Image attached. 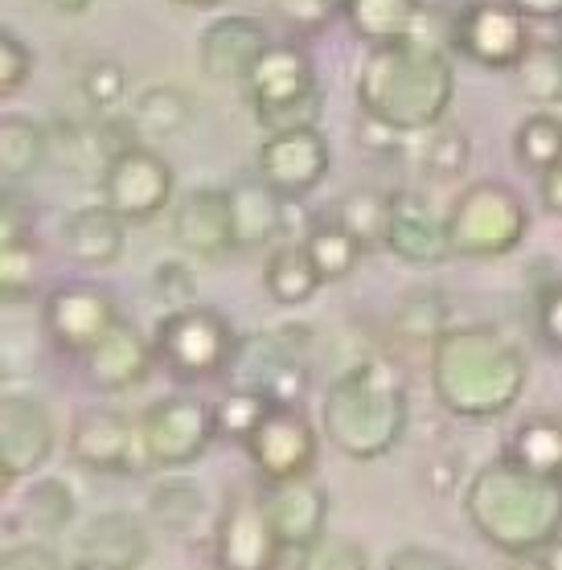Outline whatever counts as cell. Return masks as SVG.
<instances>
[{
    "label": "cell",
    "instance_id": "obj_45",
    "mask_svg": "<svg viewBox=\"0 0 562 570\" xmlns=\"http://www.w3.org/2000/svg\"><path fill=\"white\" fill-rule=\"evenodd\" d=\"M275 17L296 33H321L337 17V0H272Z\"/></svg>",
    "mask_w": 562,
    "mask_h": 570
},
{
    "label": "cell",
    "instance_id": "obj_26",
    "mask_svg": "<svg viewBox=\"0 0 562 570\" xmlns=\"http://www.w3.org/2000/svg\"><path fill=\"white\" fill-rule=\"evenodd\" d=\"M148 518L157 521L160 530H169L172 538H181V542H197L206 525L214 530L206 489L189 476H160L148 489Z\"/></svg>",
    "mask_w": 562,
    "mask_h": 570
},
{
    "label": "cell",
    "instance_id": "obj_14",
    "mask_svg": "<svg viewBox=\"0 0 562 570\" xmlns=\"http://www.w3.org/2000/svg\"><path fill=\"white\" fill-rule=\"evenodd\" d=\"M62 554L75 570H140L152 554V538L136 513L107 509L70 525V546Z\"/></svg>",
    "mask_w": 562,
    "mask_h": 570
},
{
    "label": "cell",
    "instance_id": "obj_17",
    "mask_svg": "<svg viewBox=\"0 0 562 570\" xmlns=\"http://www.w3.org/2000/svg\"><path fill=\"white\" fill-rule=\"evenodd\" d=\"M58 452V423L33 394H0V460L17 480L38 476Z\"/></svg>",
    "mask_w": 562,
    "mask_h": 570
},
{
    "label": "cell",
    "instance_id": "obj_7",
    "mask_svg": "<svg viewBox=\"0 0 562 570\" xmlns=\"http://www.w3.org/2000/svg\"><path fill=\"white\" fill-rule=\"evenodd\" d=\"M304 324H279L272 333H250L235 341L230 353V386L259 390L272 406H300L308 390V362H304Z\"/></svg>",
    "mask_w": 562,
    "mask_h": 570
},
{
    "label": "cell",
    "instance_id": "obj_19",
    "mask_svg": "<svg viewBox=\"0 0 562 570\" xmlns=\"http://www.w3.org/2000/svg\"><path fill=\"white\" fill-rule=\"evenodd\" d=\"M263 509L272 521L275 538L284 550H304L328 530V489L308 472L296 480H279V484H263Z\"/></svg>",
    "mask_w": 562,
    "mask_h": 570
},
{
    "label": "cell",
    "instance_id": "obj_21",
    "mask_svg": "<svg viewBox=\"0 0 562 570\" xmlns=\"http://www.w3.org/2000/svg\"><path fill=\"white\" fill-rule=\"evenodd\" d=\"M386 250L406 267H444L452 259L447 222L435 214L423 194H391Z\"/></svg>",
    "mask_w": 562,
    "mask_h": 570
},
{
    "label": "cell",
    "instance_id": "obj_23",
    "mask_svg": "<svg viewBox=\"0 0 562 570\" xmlns=\"http://www.w3.org/2000/svg\"><path fill=\"white\" fill-rule=\"evenodd\" d=\"M38 292V243L21 197L0 189V304H21Z\"/></svg>",
    "mask_w": 562,
    "mask_h": 570
},
{
    "label": "cell",
    "instance_id": "obj_38",
    "mask_svg": "<svg viewBox=\"0 0 562 570\" xmlns=\"http://www.w3.org/2000/svg\"><path fill=\"white\" fill-rule=\"evenodd\" d=\"M452 324V308H447L444 292H411V296L394 308V333L415 345H435V337Z\"/></svg>",
    "mask_w": 562,
    "mask_h": 570
},
{
    "label": "cell",
    "instance_id": "obj_57",
    "mask_svg": "<svg viewBox=\"0 0 562 570\" xmlns=\"http://www.w3.org/2000/svg\"><path fill=\"white\" fill-rule=\"evenodd\" d=\"M181 4H189V9H218L223 0H181Z\"/></svg>",
    "mask_w": 562,
    "mask_h": 570
},
{
    "label": "cell",
    "instance_id": "obj_29",
    "mask_svg": "<svg viewBox=\"0 0 562 570\" xmlns=\"http://www.w3.org/2000/svg\"><path fill=\"white\" fill-rule=\"evenodd\" d=\"M341 13L357 38L369 46L415 38V26L423 17V0H345Z\"/></svg>",
    "mask_w": 562,
    "mask_h": 570
},
{
    "label": "cell",
    "instance_id": "obj_33",
    "mask_svg": "<svg viewBox=\"0 0 562 570\" xmlns=\"http://www.w3.org/2000/svg\"><path fill=\"white\" fill-rule=\"evenodd\" d=\"M505 455L517 460L522 468H530V472H538V476L562 480V419L559 415L525 419L522 428L513 431Z\"/></svg>",
    "mask_w": 562,
    "mask_h": 570
},
{
    "label": "cell",
    "instance_id": "obj_46",
    "mask_svg": "<svg viewBox=\"0 0 562 570\" xmlns=\"http://www.w3.org/2000/svg\"><path fill=\"white\" fill-rule=\"evenodd\" d=\"M0 570H75V567L66 562V554L53 542L26 538V542L0 550Z\"/></svg>",
    "mask_w": 562,
    "mask_h": 570
},
{
    "label": "cell",
    "instance_id": "obj_15",
    "mask_svg": "<svg viewBox=\"0 0 562 570\" xmlns=\"http://www.w3.org/2000/svg\"><path fill=\"white\" fill-rule=\"evenodd\" d=\"M119 321V308L111 292L99 284H58L41 299V328L53 341V350L66 357H82L107 328Z\"/></svg>",
    "mask_w": 562,
    "mask_h": 570
},
{
    "label": "cell",
    "instance_id": "obj_34",
    "mask_svg": "<svg viewBox=\"0 0 562 570\" xmlns=\"http://www.w3.org/2000/svg\"><path fill=\"white\" fill-rule=\"evenodd\" d=\"M300 247H304V255H308V263L316 267V275H321V284H341V279H349V275L357 272L362 255H366L349 234L341 230L337 222H321V226H313V230L304 234Z\"/></svg>",
    "mask_w": 562,
    "mask_h": 570
},
{
    "label": "cell",
    "instance_id": "obj_59",
    "mask_svg": "<svg viewBox=\"0 0 562 570\" xmlns=\"http://www.w3.org/2000/svg\"><path fill=\"white\" fill-rule=\"evenodd\" d=\"M337 4H345V0H337Z\"/></svg>",
    "mask_w": 562,
    "mask_h": 570
},
{
    "label": "cell",
    "instance_id": "obj_30",
    "mask_svg": "<svg viewBox=\"0 0 562 570\" xmlns=\"http://www.w3.org/2000/svg\"><path fill=\"white\" fill-rule=\"evenodd\" d=\"M50 156V136L38 119L21 116H0V177L4 181H26L46 165Z\"/></svg>",
    "mask_w": 562,
    "mask_h": 570
},
{
    "label": "cell",
    "instance_id": "obj_11",
    "mask_svg": "<svg viewBox=\"0 0 562 570\" xmlns=\"http://www.w3.org/2000/svg\"><path fill=\"white\" fill-rule=\"evenodd\" d=\"M452 46L484 70H513L530 50V21L510 0H469L456 13Z\"/></svg>",
    "mask_w": 562,
    "mask_h": 570
},
{
    "label": "cell",
    "instance_id": "obj_27",
    "mask_svg": "<svg viewBox=\"0 0 562 570\" xmlns=\"http://www.w3.org/2000/svg\"><path fill=\"white\" fill-rule=\"evenodd\" d=\"M230 194V218H235V247H267L284 230V197L263 181H238Z\"/></svg>",
    "mask_w": 562,
    "mask_h": 570
},
{
    "label": "cell",
    "instance_id": "obj_24",
    "mask_svg": "<svg viewBox=\"0 0 562 570\" xmlns=\"http://www.w3.org/2000/svg\"><path fill=\"white\" fill-rule=\"evenodd\" d=\"M243 87L250 91V104L255 107L288 104V99H304V95L321 91L313 58L300 46H288V41H272L259 53V62H255V70L247 75Z\"/></svg>",
    "mask_w": 562,
    "mask_h": 570
},
{
    "label": "cell",
    "instance_id": "obj_37",
    "mask_svg": "<svg viewBox=\"0 0 562 570\" xmlns=\"http://www.w3.org/2000/svg\"><path fill=\"white\" fill-rule=\"evenodd\" d=\"M189 119H194V99L181 87H148L131 111V124L152 136H177L189 128Z\"/></svg>",
    "mask_w": 562,
    "mask_h": 570
},
{
    "label": "cell",
    "instance_id": "obj_51",
    "mask_svg": "<svg viewBox=\"0 0 562 570\" xmlns=\"http://www.w3.org/2000/svg\"><path fill=\"white\" fill-rule=\"evenodd\" d=\"M538 194H542V206L550 214H562V160L538 173Z\"/></svg>",
    "mask_w": 562,
    "mask_h": 570
},
{
    "label": "cell",
    "instance_id": "obj_40",
    "mask_svg": "<svg viewBox=\"0 0 562 570\" xmlns=\"http://www.w3.org/2000/svg\"><path fill=\"white\" fill-rule=\"evenodd\" d=\"M296 570H369L366 546L345 533H321L316 542H308L304 550H296Z\"/></svg>",
    "mask_w": 562,
    "mask_h": 570
},
{
    "label": "cell",
    "instance_id": "obj_31",
    "mask_svg": "<svg viewBox=\"0 0 562 570\" xmlns=\"http://www.w3.org/2000/svg\"><path fill=\"white\" fill-rule=\"evenodd\" d=\"M333 222L354 238L362 250L386 247V226H391V194L382 189H349L333 209Z\"/></svg>",
    "mask_w": 562,
    "mask_h": 570
},
{
    "label": "cell",
    "instance_id": "obj_18",
    "mask_svg": "<svg viewBox=\"0 0 562 570\" xmlns=\"http://www.w3.org/2000/svg\"><path fill=\"white\" fill-rule=\"evenodd\" d=\"M79 362H82V374H87V382H91L95 390L124 394V390H136L140 382H148L152 365H157V350H152V341H148L136 324H128L119 316L103 337L82 353Z\"/></svg>",
    "mask_w": 562,
    "mask_h": 570
},
{
    "label": "cell",
    "instance_id": "obj_32",
    "mask_svg": "<svg viewBox=\"0 0 562 570\" xmlns=\"http://www.w3.org/2000/svg\"><path fill=\"white\" fill-rule=\"evenodd\" d=\"M263 287H267V296L275 304H284V308H296V304H308L316 296V287H321V275L316 267L308 263L300 243H288V247H275L267 267H263Z\"/></svg>",
    "mask_w": 562,
    "mask_h": 570
},
{
    "label": "cell",
    "instance_id": "obj_48",
    "mask_svg": "<svg viewBox=\"0 0 562 570\" xmlns=\"http://www.w3.org/2000/svg\"><path fill=\"white\" fill-rule=\"evenodd\" d=\"M538 337L554 353H562V279L538 292Z\"/></svg>",
    "mask_w": 562,
    "mask_h": 570
},
{
    "label": "cell",
    "instance_id": "obj_6",
    "mask_svg": "<svg viewBox=\"0 0 562 570\" xmlns=\"http://www.w3.org/2000/svg\"><path fill=\"white\" fill-rule=\"evenodd\" d=\"M235 328L218 308L209 304H181L169 308L157 324V362H165L181 382H206L223 377L235 353Z\"/></svg>",
    "mask_w": 562,
    "mask_h": 570
},
{
    "label": "cell",
    "instance_id": "obj_58",
    "mask_svg": "<svg viewBox=\"0 0 562 570\" xmlns=\"http://www.w3.org/2000/svg\"><path fill=\"white\" fill-rule=\"evenodd\" d=\"M554 46H559V53H562V38H559V41H554Z\"/></svg>",
    "mask_w": 562,
    "mask_h": 570
},
{
    "label": "cell",
    "instance_id": "obj_49",
    "mask_svg": "<svg viewBox=\"0 0 562 570\" xmlns=\"http://www.w3.org/2000/svg\"><path fill=\"white\" fill-rule=\"evenodd\" d=\"M386 570H460L456 562L432 546H403V550H394Z\"/></svg>",
    "mask_w": 562,
    "mask_h": 570
},
{
    "label": "cell",
    "instance_id": "obj_44",
    "mask_svg": "<svg viewBox=\"0 0 562 570\" xmlns=\"http://www.w3.org/2000/svg\"><path fill=\"white\" fill-rule=\"evenodd\" d=\"M29 75H33V53H29V46L17 38L13 29L0 26V99L21 91L29 82Z\"/></svg>",
    "mask_w": 562,
    "mask_h": 570
},
{
    "label": "cell",
    "instance_id": "obj_41",
    "mask_svg": "<svg viewBox=\"0 0 562 570\" xmlns=\"http://www.w3.org/2000/svg\"><path fill=\"white\" fill-rule=\"evenodd\" d=\"M82 99L91 107H99V111H111V107H119V99L128 95V75H124V66L111 62V58H99V62H91L87 70H82Z\"/></svg>",
    "mask_w": 562,
    "mask_h": 570
},
{
    "label": "cell",
    "instance_id": "obj_8",
    "mask_svg": "<svg viewBox=\"0 0 562 570\" xmlns=\"http://www.w3.org/2000/svg\"><path fill=\"white\" fill-rule=\"evenodd\" d=\"M214 440H218L214 402L194 399V394H165L140 415L145 460L148 468H160V472H181L197 464Z\"/></svg>",
    "mask_w": 562,
    "mask_h": 570
},
{
    "label": "cell",
    "instance_id": "obj_12",
    "mask_svg": "<svg viewBox=\"0 0 562 570\" xmlns=\"http://www.w3.org/2000/svg\"><path fill=\"white\" fill-rule=\"evenodd\" d=\"M70 460L103 476H136L145 472V443H140V419H131L119 406H87L70 428Z\"/></svg>",
    "mask_w": 562,
    "mask_h": 570
},
{
    "label": "cell",
    "instance_id": "obj_13",
    "mask_svg": "<svg viewBox=\"0 0 562 570\" xmlns=\"http://www.w3.org/2000/svg\"><path fill=\"white\" fill-rule=\"evenodd\" d=\"M243 452L255 464L263 484H279V480L308 476L316 468L321 443H316V431L300 406H267V415L247 435Z\"/></svg>",
    "mask_w": 562,
    "mask_h": 570
},
{
    "label": "cell",
    "instance_id": "obj_20",
    "mask_svg": "<svg viewBox=\"0 0 562 570\" xmlns=\"http://www.w3.org/2000/svg\"><path fill=\"white\" fill-rule=\"evenodd\" d=\"M172 238L201 263H218L235 250V218H230V194L226 189H189L172 206Z\"/></svg>",
    "mask_w": 562,
    "mask_h": 570
},
{
    "label": "cell",
    "instance_id": "obj_56",
    "mask_svg": "<svg viewBox=\"0 0 562 570\" xmlns=\"http://www.w3.org/2000/svg\"><path fill=\"white\" fill-rule=\"evenodd\" d=\"M13 484H17V476L9 472V468H4V460H0V501L9 497V489H13Z\"/></svg>",
    "mask_w": 562,
    "mask_h": 570
},
{
    "label": "cell",
    "instance_id": "obj_35",
    "mask_svg": "<svg viewBox=\"0 0 562 570\" xmlns=\"http://www.w3.org/2000/svg\"><path fill=\"white\" fill-rule=\"evenodd\" d=\"M517 78V91L538 107L562 104V53L559 46H538L530 41V50L522 53V62L510 70Z\"/></svg>",
    "mask_w": 562,
    "mask_h": 570
},
{
    "label": "cell",
    "instance_id": "obj_2",
    "mask_svg": "<svg viewBox=\"0 0 562 570\" xmlns=\"http://www.w3.org/2000/svg\"><path fill=\"white\" fill-rule=\"evenodd\" d=\"M464 518L501 554H542L562 533V480L497 455L464 484Z\"/></svg>",
    "mask_w": 562,
    "mask_h": 570
},
{
    "label": "cell",
    "instance_id": "obj_10",
    "mask_svg": "<svg viewBox=\"0 0 562 570\" xmlns=\"http://www.w3.org/2000/svg\"><path fill=\"white\" fill-rule=\"evenodd\" d=\"M99 189H103V206L116 209L124 222H148L169 209L177 177L160 153L145 144H128L111 156V165L99 177Z\"/></svg>",
    "mask_w": 562,
    "mask_h": 570
},
{
    "label": "cell",
    "instance_id": "obj_5",
    "mask_svg": "<svg viewBox=\"0 0 562 570\" xmlns=\"http://www.w3.org/2000/svg\"><path fill=\"white\" fill-rule=\"evenodd\" d=\"M452 259H505L525 243L530 209L505 181H476L447 209Z\"/></svg>",
    "mask_w": 562,
    "mask_h": 570
},
{
    "label": "cell",
    "instance_id": "obj_43",
    "mask_svg": "<svg viewBox=\"0 0 562 570\" xmlns=\"http://www.w3.org/2000/svg\"><path fill=\"white\" fill-rule=\"evenodd\" d=\"M321 91L304 95V99H288V104H272V107H255V119H259L267 131H292V128H316L321 119Z\"/></svg>",
    "mask_w": 562,
    "mask_h": 570
},
{
    "label": "cell",
    "instance_id": "obj_42",
    "mask_svg": "<svg viewBox=\"0 0 562 570\" xmlns=\"http://www.w3.org/2000/svg\"><path fill=\"white\" fill-rule=\"evenodd\" d=\"M469 156H472V144L464 131L456 128L435 131L432 144H427V173L440 177V181H456L460 173L469 169Z\"/></svg>",
    "mask_w": 562,
    "mask_h": 570
},
{
    "label": "cell",
    "instance_id": "obj_55",
    "mask_svg": "<svg viewBox=\"0 0 562 570\" xmlns=\"http://www.w3.org/2000/svg\"><path fill=\"white\" fill-rule=\"evenodd\" d=\"M542 562H546V570H562V533L542 550Z\"/></svg>",
    "mask_w": 562,
    "mask_h": 570
},
{
    "label": "cell",
    "instance_id": "obj_4",
    "mask_svg": "<svg viewBox=\"0 0 562 570\" xmlns=\"http://www.w3.org/2000/svg\"><path fill=\"white\" fill-rule=\"evenodd\" d=\"M406 419H411L406 382L398 365L386 357H366L349 365L321 402L325 440L333 443V452L357 464L394 452L406 435Z\"/></svg>",
    "mask_w": 562,
    "mask_h": 570
},
{
    "label": "cell",
    "instance_id": "obj_22",
    "mask_svg": "<svg viewBox=\"0 0 562 570\" xmlns=\"http://www.w3.org/2000/svg\"><path fill=\"white\" fill-rule=\"evenodd\" d=\"M267 46L272 38L259 17H218L197 41V58H201L206 78L226 82V87H243Z\"/></svg>",
    "mask_w": 562,
    "mask_h": 570
},
{
    "label": "cell",
    "instance_id": "obj_28",
    "mask_svg": "<svg viewBox=\"0 0 562 570\" xmlns=\"http://www.w3.org/2000/svg\"><path fill=\"white\" fill-rule=\"evenodd\" d=\"M75 518H79L75 493H70V484L58 476H38L26 493H21V505H17V521L29 530V538H41V542H53V538L70 533Z\"/></svg>",
    "mask_w": 562,
    "mask_h": 570
},
{
    "label": "cell",
    "instance_id": "obj_9",
    "mask_svg": "<svg viewBox=\"0 0 562 570\" xmlns=\"http://www.w3.org/2000/svg\"><path fill=\"white\" fill-rule=\"evenodd\" d=\"M209 554L214 570H279L284 546L267 521L263 489H230L209 530Z\"/></svg>",
    "mask_w": 562,
    "mask_h": 570
},
{
    "label": "cell",
    "instance_id": "obj_53",
    "mask_svg": "<svg viewBox=\"0 0 562 570\" xmlns=\"http://www.w3.org/2000/svg\"><path fill=\"white\" fill-rule=\"evenodd\" d=\"M46 4H50L53 13H70V17H75V13H87L95 0H46Z\"/></svg>",
    "mask_w": 562,
    "mask_h": 570
},
{
    "label": "cell",
    "instance_id": "obj_3",
    "mask_svg": "<svg viewBox=\"0 0 562 570\" xmlns=\"http://www.w3.org/2000/svg\"><path fill=\"white\" fill-rule=\"evenodd\" d=\"M456 95V70L440 46L423 38L369 46V58L357 75V104L374 119H386L398 131L440 128Z\"/></svg>",
    "mask_w": 562,
    "mask_h": 570
},
{
    "label": "cell",
    "instance_id": "obj_16",
    "mask_svg": "<svg viewBox=\"0 0 562 570\" xmlns=\"http://www.w3.org/2000/svg\"><path fill=\"white\" fill-rule=\"evenodd\" d=\"M259 181L267 189L284 197V202H300L328 177L333 153L328 140L316 128H292V131H272L259 144Z\"/></svg>",
    "mask_w": 562,
    "mask_h": 570
},
{
    "label": "cell",
    "instance_id": "obj_52",
    "mask_svg": "<svg viewBox=\"0 0 562 570\" xmlns=\"http://www.w3.org/2000/svg\"><path fill=\"white\" fill-rule=\"evenodd\" d=\"M525 21H562V0H510Z\"/></svg>",
    "mask_w": 562,
    "mask_h": 570
},
{
    "label": "cell",
    "instance_id": "obj_47",
    "mask_svg": "<svg viewBox=\"0 0 562 570\" xmlns=\"http://www.w3.org/2000/svg\"><path fill=\"white\" fill-rule=\"evenodd\" d=\"M157 296L169 304V308H181V304H197V275L185 267V263H160L157 275Z\"/></svg>",
    "mask_w": 562,
    "mask_h": 570
},
{
    "label": "cell",
    "instance_id": "obj_1",
    "mask_svg": "<svg viewBox=\"0 0 562 570\" xmlns=\"http://www.w3.org/2000/svg\"><path fill=\"white\" fill-rule=\"evenodd\" d=\"M530 382L522 350L493 324H447L432 345L435 402L456 419H497Z\"/></svg>",
    "mask_w": 562,
    "mask_h": 570
},
{
    "label": "cell",
    "instance_id": "obj_54",
    "mask_svg": "<svg viewBox=\"0 0 562 570\" xmlns=\"http://www.w3.org/2000/svg\"><path fill=\"white\" fill-rule=\"evenodd\" d=\"M505 570H546V562H542V554H513Z\"/></svg>",
    "mask_w": 562,
    "mask_h": 570
},
{
    "label": "cell",
    "instance_id": "obj_50",
    "mask_svg": "<svg viewBox=\"0 0 562 570\" xmlns=\"http://www.w3.org/2000/svg\"><path fill=\"white\" fill-rule=\"evenodd\" d=\"M403 136L406 131L391 128L386 119H374L362 111V148H369V153H398V148H403Z\"/></svg>",
    "mask_w": 562,
    "mask_h": 570
},
{
    "label": "cell",
    "instance_id": "obj_25",
    "mask_svg": "<svg viewBox=\"0 0 562 570\" xmlns=\"http://www.w3.org/2000/svg\"><path fill=\"white\" fill-rule=\"evenodd\" d=\"M66 255L82 267H116L128 247V222L107 206H82L66 218Z\"/></svg>",
    "mask_w": 562,
    "mask_h": 570
},
{
    "label": "cell",
    "instance_id": "obj_39",
    "mask_svg": "<svg viewBox=\"0 0 562 570\" xmlns=\"http://www.w3.org/2000/svg\"><path fill=\"white\" fill-rule=\"evenodd\" d=\"M267 406H272V402L263 399L259 390L230 386L223 402H214V428H218V440L247 443V435L259 428V419L267 415Z\"/></svg>",
    "mask_w": 562,
    "mask_h": 570
},
{
    "label": "cell",
    "instance_id": "obj_36",
    "mask_svg": "<svg viewBox=\"0 0 562 570\" xmlns=\"http://www.w3.org/2000/svg\"><path fill=\"white\" fill-rule=\"evenodd\" d=\"M513 153H517V165L525 173H542L550 165H559L562 160V119L542 107L534 116L522 119V128L513 136Z\"/></svg>",
    "mask_w": 562,
    "mask_h": 570
}]
</instances>
